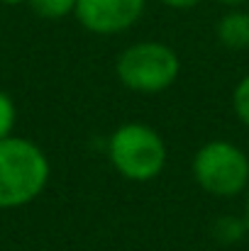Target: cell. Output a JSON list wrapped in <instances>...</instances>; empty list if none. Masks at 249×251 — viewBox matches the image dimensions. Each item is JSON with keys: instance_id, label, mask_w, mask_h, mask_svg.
Listing matches in <instances>:
<instances>
[{"instance_id": "obj_1", "label": "cell", "mask_w": 249, "mask_h": 251, "mask_svg": "<svg viewBox=\"0 0 249 251\" xmlns=\"http://www.w3.org/2000/svg\"><path fill=\"white\" fill-rule=\"evenodd\" d=\"M49 176L52 166L39 144L15 134L0 139V210H15L37 200Z\"/></svg>"}, {"instance_id": "obj_2", "label": "cell", "mask_w": 249, "mask_h": 251, "mask_svg": "<svg viewBox=\"0 0 249 251\" xmlns=\"http://www.w3.org/2000/svg\"><path fill=\"white\" fill-rule=\"evenodd\" d=\"M166 156L164 137L147 122H125L108 139V159L112 168L132 183L154 180L164 171Z\"/></svg>"}, {"instance_id": "obj_3", "label": "cell", "mask_w": 249, "mask_h": 251, "mask_svg": "<svg viewBox=\"0 0 249 251\" xmlns=\"http://www.w3.org/2000/svg\"><path fill=\"white\" fill-rule=\"evenodd\" d=\"M117 81L132 93L157 95L176 83L181 74L178 54L164 42H135L115 61Z\"/></svg>"}, {"instance_id": "obj_4", "label": "cell", "mask_w": 249, "mask_h": 251, "mask_svg": "<svg viewBox=\"0 0 249 251\" xmlns=\"http://www.w3.org/2000/svg\"><path fill=\"white\" fill-rule=\"evenodd\" d=\"M193 180L213 198L245 195L249 185V156L242 147L227 139L205 142L193 156Z\"/></svg>"}, {"instance_id": "obj_5", "label": "cell", "mask_w": 249, "mask_h": 251, "mask_svg": "<svg viewBox=\"0 0 249 251\" xmlns=\"http://www.w3.org/2000/svg\"><path fill=\"white\" fill-rule=\"evenodd\" d=\"M147 0H76V20L93 34L110 37L135 27Z\"/></svg>"}, {"instance_id": "obj_6", "label": "cell", "mask_w": 249, "mask_h": 251, "mask_svg": "<svg viewBox=\"0 0 249 251\" xmlns=\"http://www.w3.org/2000/svg\"><path fill=\"white\" fill-rule=\"evenodd\" d=\"M215 34H218V42L225 49H232V51L249 49V12L230 10L227 15L220 17Z\"/></svg>"}, {"instance_id": "obj_7", "label": "cell", "mask_w": 249, "mask_h": 251, "mask_svg": "<svg viewBox=\"0 0 249 251\" xmlns=\"http://www.w3.org/2000/svg\"><path fill=\"white\" fill-rule=\"evenodd\" d=\"M247 232L249 229H247L245 217L240 220V217L225 215V217L215 220V225H213V237H215L218 242H222V244H235V242H240Z\"/></svg>"}, {"instance_id": "obj_8", "label": "cell", "mask_w": 249, "mask_h": 251, "mask_svg": "<svg viewBox=\"0 0 249 251\" xmlns=\"http://www.w3.org/2000/svg\"><path fill=\"white\" fill-rule=\"evenodd\" d=\"M27 5L42 20H64L76 10V0H27Z\"/></svg>"}, {"instance_id": "obj_9", "label": "cell", "mask_w": 249, "mask_h": 251, "mask_svg": "<svg viewBox=\"0 0 249 251\" xmlns=\"http://www.w3.org/2000/svg\"><path fill=\"white\" fill-rule=\"evenodd\" d=\"M232 110H235L237 120L249 129V74L242 76L232 90Z\"/></svg>"}, {"instance_id": "obj_10", "label": "cell", "mask_w": 249, "mask_h": 251, "mask_svg": "<svg viewBox=\"0 0 249 251\" xmlns=\"http://www.w3.org/2000/svg\"><path fill=\"white\" fill-rule=\"evenodd\" d=\"M15 122H17V107H15V100L0 88V139H5V137L12 134Z\"/></svg>"}, {"instance_id": "obj_11", "label": "cell", "mask_w": 249, "mask_h": 251, "mask_svg": "<svg viewBox=\"0 0 249 251\" xmlns=\"http://www.w3.org/2000/svg\"><path fill=\"white\" fill-rule=\"evenodd\" d=\"M162 2L173 7V10H188V7H195L200 0H162Z\"/></svg>"}, {"instance_id": "obj_12", "label": "cell", "mask_w": 249, "mask_h": 251, "mask_svg": "<svg viewBox=\"0 0 249 251\" xmlns=\"http://www.w3.org/2000/svg\"><path fill=\"white\" fill-rule=\"evenodd\" d=\"M245 222H247V229H249V185L245 190Z\"/></svg>"}, {"instance_id": "obj_13", "label": "cell", "mask_w": 249, "mask_h": 251, "mask_svg": "<svg viewBox=\"0 0 249 251\" xmlns=\"http://www.w3.org/2000/svg\"><path fill=\"white\" fill-rule=\"evenodd\" d=\"M218 2L230 5V7H240V5H245V2H249V0H218Z\"/></svg>"}, {"instance_id": "obj_14", "label": "cell", "mask_w": 249, "mask_h": 251, "mask_svg": "<svg viewBox=\"0 0 249 251\" xmlns=\"http://www.w3.org/2000/svg\"><path fill=\"white\" fill-rule=\"evenodd\" d=\"M2 5H22V2H27V0H0Z\"/></svg>"}]
</instances>
